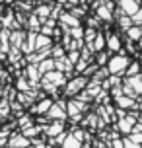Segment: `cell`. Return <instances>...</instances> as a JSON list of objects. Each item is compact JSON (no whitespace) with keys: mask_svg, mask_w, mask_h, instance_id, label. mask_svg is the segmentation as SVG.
Returning a JSON list of instances; mask_svg holds the SVG:
<instances>
[{"mask_svg":"<svg viewBox=\"0 0 142 148\" xmlns=\"http://www.w3.org/2000/svg\"><path fill=\"white\" fill-rule=\"evenodd\" d=\"M128 64V59L127 57H123V55H117V57H113L111 60H109V70L111 72H121L123 68Z\"/></svg>","mask_w":142,"mask_h":148,"instance_id":"1","label":"cell"},{"mask_svg":"<svg viewBox=\"0 0 142 148\" xmlns=\"http://www.w3.org/2000/svg\"><path fill=\"white\" fill-rule=\"evenodd\" d=\"M119 129L121 133H130L134 129V117H123L119 121Z\"/></svg>","mask_w":142,"mask_h":148,"instance_id":"2","label":"cell"},{"mask_svg":"<svg viewBox=\"0 0 142 148\" xmlns=\"http://www.w3.org/2000/svg\"><path fill=\"white\" fill-rule=\"evenodd\" d=\"M10 144H12L14 148H27L29 146V140H27L23 134H14L12 140H10Z\"/></svg>","mask_w":142,"mask_h":148,"instance_id":"3","label":"cell"},{"mask_svg":"<svg viewBox=\"0 0 142 148\" xmlns=\"http://www.w3.org/2000/svg\"><path fill=\"white\" fill-rule=\"evenodd\" d=\"M121 6H123V10L128 12L130 16L138 12V4H136V0H121Z\"/></svg>","mask_w":142,"mask_h":148,"instance_id":"4","label":"cell"},{"mask_svg":"<svg viewBox=\"0 0 142 148\" xmlns=\"http://www.w3.org/2000/svg\"><path fill=\"white\" fill-rule=\"evenodd\" d=\"M105 45L109 47V51H119V49H121V41H119V37H117V35H109Z\"/></svg>","mask_w":142,"mask_h":148,"instance_id":"5","label":"cell"},{"mask_svg":"<svg viewBox=\"0 0 142 148\" xmlns=\"http://www.w3.org/2000/svg\"><path fill=\"white\" fill-rule=\"evenodd\" d=\"M78 146H80V140L76 138L74 134L66 136V140H62V148H78Z\"/></svg>","mask_w":142,"mask_h":148,"instance_id":"6","label":"cell"},{"mask_svg":"<svg viewBox=\"0 0 142 148\" xmlns=\"http://www.w3.org/2000/svg\"><path fill=\"white\" fill-rule=\"evenodd\" d=\"M84 84H86V80H84V78H78V80H74L70 86H68V94H76V92L82 88Z\"/></svg>","mask_w":142,"mask_h":148,"instance_id":"7","label":"cell"},{"mask_svg":"<svg viewBox=\"0 0 142 148\" xmlns=\"http://www.w3.org/2000/svg\"><path fill=\"white\" fill-rule=\"evenodd\" d=\"M51 105H53V101H51V99H47V101H43V103H39L37 107L33 109V113H45V111L49 109Z\"/></svg>","mask_w":142,"mask_h":148,"instance_id":"8","label":"cell"},{"mask_svg":"<svg viewBox=\"0 0 142 148\" xmlns=\"http://www.w3.org/2000/svg\"><path fill=\"white\" fill-rule=\"evenodd\" d=\"M49 117H64V113L60 111L59 105H51V109H49Z\"/></svg>","mask_w":142,"mask_h":148,"instance_id":"9","label":"cell"},{"mask_svg":"<svg viewBox=\"0 0 142 148\" xmlns=\"http://www.w3.org/2000/svg\"><path fill=\"white\" fill-rule=\"evenodd\" d=\"M127 31H128V37H132V39H140V35H142L140 27H130V29H127Z\"/></svg>","mask_w":142,"mask_h":148,"instance_id":"10","label":"cell"},{"mask_svg":"<svg viewBox=\"0 0 142 148\" xmlns=\"http://www.w3.org/2000/svg\"><path fill=\"white\" fill-rule=\"evenodd\" d=\"M103 45H105L103 35H97V37H96V41H94V49H96V51H99V49H103Z\"/></svg>","mask_w":142,"mask_h":148,"instance_id":"11","label":"cell"},{"mask_svg":"<svg viewBox=\"0 0 142 148\" xmlns=\"http://www.w3.org/2000/svg\"><path fill=\"white\" fill-rule=\"evenodd\" d=\"M123 148H138V144L132 142L130 138H123Z\"/></svg>","mask_w":142,"mask_h":148,"instance_id":"12","label":"cell"},{"mask_svg":"<svg viewBox=\"0 0 142 148\" xmlns=\"http://www.w3.org/2000/svg\"><path fill=\"white\" fill-rule=\"evenodd\" d=\"M47 43H49V39H47V37H39V39H37V45H35V49H41V47H45Z\"/></svg>","mask_w":142,"mask_h":148,"instance_id":"13","label":"cell"},{"mask_svg":"<svg viewBox=\"0 0 142 148\" xmlns=\"http://www.w3.org/2000/svg\"><path fill=\"white\" fill-rule=\"evenodd\" d=\"M55 66V62H53L51 59L49 60H45V62H43V64H41V70H43V72H45V70H49V68H53Z\"/></svg>","mask_w":142,"mask_h":148,"instance_id":"14","label":"cell"},{"mask_svg":"<svg viewBox=\"0 0 142 148\" xmlns=\"http://www.w3.org/2000/svg\"><path fill=\"white\" fill-rule=\"evenodd\" d=\"M60 129H62V125H60V123H57V125L49 127V134H57V133L60 131Z\"/></svg>","mask_w":142,"mask_h":148,"instance_id":"15","label":"cell"},{"mask_svg":"<svg viewBox=\"0 0 142 148\" xmlns=\"http://www.w3.org/2000/svg\"><path fill=\"white\" fill-rule=\"evenodd\" d=\"M132 22L134 23H142V10H138L136 14H132Z\"/></svg>","mask_w":142,"mask_h":148,"instance_id":"16","label":"cell"},{"mask_svg":"<svg viewBox=\"0 0 142 148\" xmlns=\"http://www.w3.org/2000/svg\"><path fill=\"white\" fill-rule=\"evenodd\" d=\"M117 101H119V105H128V107L132 105V99H127V97H119Z\"/></svg>","mask_w":142,"mask_h":148,"instance_id":"17","label":"cell"},{"mask_svg":"<svg viewBox=\"0 0 142 148\" xmlns=\"http://www.w3.org/2000/svg\"><path fill=\"white\" fill-rule=\"evenodd\" d=\"M99 16H101V18H109V14H107V10H105V8L99 10Z\"/></svg>","mask_w":142,"mask_h":148,"instance_id":"18","label":"cell"},{"mask_svg":"<svg viewBox=\"0 0 142 148\" xmlns=\"http://www.w3.org/2000/svg\"><path fill=\"white\" fill-rule=\"evenodd\" d=\"M113 146L115 148H123V142L121 140H113Z\"/></svg>","mask_w":142,"mask_h":148,"instance_id":"19","label":"cell"},{"mask_svg":"<svg viewBox=\"0 0 142 148\" xmlns=\"http://www.w3.org/2000/svg\"><path fill=\"white\" fill-rule=\"evenodd\" d=\"M47 12H49V8H39V14L41 16H47Z\"/></svg>","mask_w":142,"mask_h":148,"instance_id":"20","label":"cell"},{"mask_svg":"<svg viewBox=\"0 0 142 148\" xmlns=\"http://www.w3.org/2000/svg\"><path fill=\"white\" fill-rule=\"evenodd\" d=\"M97 62H99V64H103V62H105V55H99V60H97Z\"/></svg>","mask_w":142,"mask_h":148,"instance_id":"21","label":"cell"},{"mask_svg":"<svg viewBox=\"0 0 142 148\" xmlns=\"http://www.w3.org/2000/svg\"><path fill=\"white\" fill-rule=\"evenodd\" d=\"M140 119H142V115H140Z\"/></svg>","mask_w":142,"mask_h":148,"instance_id":"22","label":"cell"},{"mask_svg":"<svg viewBox=\"0 0 142 148\" xmlns=\"http://www.w3.org/2000/svg\"><path fill=\"white\" fill-rule=\"evenodd\" d=\"M27 148H29V146H27Z\"/></svg>","mask_w":142,"mask_h":148,"instance_id":"23","label":"cell"}]
</instances>
